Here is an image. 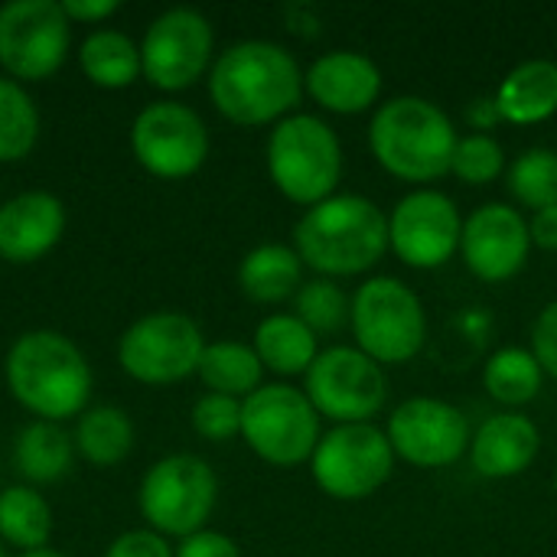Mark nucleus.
<instances>
[{
  "mask_svg": "<svg viewBox=\"0 0 557 557\" xmlns=\"http://www.w3.org/2000/svg\"><path fill=\"white\" fill-rule=\"evenodd\" d=\"M304 75L297 59L264 39H248L219 55L209 75L215 108L235 124H268L300 101Z\"/></svg>",
  "mask_w": 557,
  "mask_h": 557,
  "instance_id": "obj_1",
  "label": "nucleus"
},
{
  "mask_svg": "<svg viewBox=\"0 0 557 557\" xmlns=\"http://www.w3.org/2000/svg\"><path fill=\"white\" fill-rule=\"evenodd\" d=\"M297 255L323 274H362L388 248V219L366 196H330L294 228Z\"/></svg>",
  "mask_w": 557,
  "mask_h": 557,
  "instance_id": "obj_2",
  "label": "nucleus"
},
{
  "mask_svg": "<svg viewBox=\"0 0 557 557\" xmlns=\"http://www.w3.org/2000/svg\"><path fill=\"white\" fill-rule=\"evenodd\" d=\"M13 398L46 421L72 418L91 395V369L72 339L52 330L26 333L7 352Z\"/></svg>",
  "mask_w": 557,
  "mask_h": 557,
  "instance_id": "obj_3",
  "label": "nucleus"
},
{
  "mask_svg": "<svg viewBox=\"0 0 557 557\" xmlns=\"http://www.w3.org/2000/svg\"><path fill=\"white\" fill-rule=\"evenodd\" d=\"M369 140L388 173L408 183H428L450 173L460 137L441 104L418 95H401L375 111Z\"/></svg>",
  "mask_w": 557,
  "mask_h": 557,
  "instance_id": "obj_4",
  "label": "nucleus"
},
{
  "mask_svg": "<svg viewBox=\"0 0 557 557\" xmlns=\"http://www.w3.org/2000/svg\"><path fill=\"white\" fill-rule=\"evenodd\" d=\"M268 170L290 202L317 206L330 199L343 176L336 131L313 114L284 117L268 140Z\"/></svg>",
  "mask_w": 557,
  "mask_h": 557,
  "instance_id": "obj_5",
  "label": "nucleus"
},
{
  "mask_svg": "<svg viewBox=\"0 0 557 557\" xmlns=\"http://www.w3.org/2000/svg\"><path fill=\"white\" fill-rule=\"evenodd\" d=\"M352 333L359 349L379 366L408 362L428 336L424 307L398 277H372L352 297Z\"/></svg>",
  "mask_w": 557,
  "mask_h": 557,
  "instance_id": "obj_6",
  "label": "nucleus"
},
{
  "mask_svg": "<svg viewBox=\"0 0 557 557\" xmlns=\"http://www.w3.org/2000/svg\"><path fill=\"white\" fill-rule=\"evenodd\" d=\"M242 434L261 460L297 467L310 460L320 444V414L304 392L261 385L242 401Z\"/></svg>",
  "mask_w": 557,
  "mask_h": 557,
  "instance_id": "obj_7",
  "label": "nucleus"
},
{
  "mask_svg": "<svg viewBox=\"0 0 557 557\" xmlns=\"http://www.w3.org/2000/svg\"><path fill=\"white\" fill-rule=\"evenodd\" d=\"M219 483L206 460L176 454L150 467L140 483V512L163 535H196L215 509Z\"/></svg>",
  "mask_w": 557,
  "mask_h": 557,
  "instance_id": "obj_8",
  "label": "nucleus"
},
{
  "mask_svg": "<svg viewBox=\"0 0 557 557\" xmlns=\"http://www.w3.org/2000/svg\"><path fill=\"white\" fill-rule=\"evenodd\" d=\"M310 467L326 496L366 499L388 483L395 470V450L388 434L372 424H339L320 437Z\"/></svg>",
  "mask_w": 557,
  "mask_h": 557,
  "instance_id": "obj_9",
  "label": "nucleus"
},
{
  "mask_svg": "<svg viewBox=\"0 0 557 557\" xmlns=\"http://www.w3.org/2000/svg\"><path fill=\"white\" fill-rule=\"evenodd\" d=\"M307 398L323 418L339 424H369L388 398V382L382 366L362 349L333 346L307 369Z\"/></svg>",
  "mask_w": 557,
  "mask_h": 557,
  "instance_id": "obj_10",
  "label": "nucleus"
},
{
  "mask_svg": "<svg viewBox=\"0 0 557 557\" xmlns=\"http://www.w3.org/2000/svg\"><path fill=\"white\" fill-rule=\"evenodd\" d=\"M69 52V16L52 0H10L0 7V65L26 82L49 78Z\"/></svg>",
  "mask_w": 557,
  "mask_h": 557,
  "instance_id": "obj_11",
  "label": "nucleus"
},
{
  "mask_svg": "<svg viewBox=\"0 0 557 557\" xmlns=\"http://www.w3.org/2000/svg\"><path fill=\"white\" fill-rule=\"evenodd\" d=\"M202 333L183 313H150L137 320L124 336L117 359L127 375L147 385H170L199 372Z\"/></svg>",
  "mask_w": 557,
  "mask_h": 557,
  "instance_id": "obj_12",
  "label": "nucleus"
},
{
  "mask_svg": "<svg viewBox=\"0 0 557 557\" xmlns=\"http://www.w3.org/2000/svg\"><path fill=\"white\" fill-rule=\"evenodd\" d=\"M131 144L140 166L163 180L196 173L209 153V134L202 117L180 101H157L144 108L134 121Z\"/></svg>",
  "mask_w": 557,
  "mask_h": 557,
  "instance_id": "obj_13",
  "label": "nucleus"
},
{
  "mask_svg": "<svg viewBox=\"0 0 557 557\" xmlns=\"http://www.w3.org/2000/svg\"><path fill=\"white\" fill-rule=\"evenodd\" d=\"M212 26L199 10L173 7L160 13L140 46V72L163 91L189 88L209 65Z\"/></svg>",
  "mask_w": 557,
  "mask_h": 557,
  "instance_id": "obj_14",
  "label": "nucleus"
},
{
  "mask_svg": "<svg viewBox=\"0 0 557 557\" xmlns=\"http://www.w3.org/2000/svg\"><path fill=\"white\" fill-rule=\"evenodd\" d=\"M463 222L450 196L418 189L405 196L388 219V245L411 268H441L460 248Z\"/></svg>",
  "mask_w": 557,
  "mask_h": 557,
  "instance_id": "obj_15",
  "label": "nucleus"
},
{
  "mask_svg": "<svg viewBox=\"0 0 557 557\" xmlns=\"http://www.w3.org/2000/svg\"><path fill=\"white\" fill-rule=\"evenodd\" d=\"M388 444L395 457L414 467H450L470 447V424L441 398H411L395 408L388 421Z\"/></svg>",
  "mask_w": 557,
  "mask_h": 557,
  "instance_id": "obj_16",
  "label": "nucleus"
},
{
  "mask_svg": "<svg viewBox=\"0 0 557 557\" xmlns=\"http://www.w3.org/2000/svg\"><path fill=\"white\" fill-rule=\"evenodd\" d=\"M460 248H463L467 268L476 277L509 281L529 261L532 232H529V222L506 202H486L463 222Z\"/></svg>",
  "mask_w": 557,
  "mask_h": 557,
  "instance_id": "obj_17",
  "label": "nucleus"
},
{
  "mask_svg": "<svg viewBox=\"0 0 557 557\" xmlns=\"http://www.w3.org/2000/svg\"><path fill=\"white\" fill-rule=\"evenodd\" d=\"M65 228L62 202L49 193H23L0 206V258L29 264L42 258Z\"/></svg>",
  "mask_w": 557,
  "mask_h": 557,
  "instance_id": "obj_18",
  "label": "nucleus"
},
{
  "mask_svg": "<svg viewBox=\"0 0 557 557\" xmlns=\"http://www.w3.org/2000/svg\"><path fill=\"white\" fill-rule=\"evenodd\" d=\"M307 88L323 108L339 111V114H359L379 98L382 72L369 55L336 49V52L320 55L310 65Z\"/></svg>",
  "mask_w": 557,
  "mask_h": 557,
  "instance_id": "obj_19",
  "label": "nucleus"
},
{
  "mask_svg": "<svg viewBox=\"0 0 557 557\" xmlns=\"http://www.w3.org/2000/svg\"><path fill=\"white\" fill-rule=\"evenodd\" d=\"M539 444H542V437H539V428L532 424V418L516 414V411L493 414L480 424L476 437L470 441L473 467L490 480L519 476L539 457Z\"/></svg>",
  "mask_w": 557,
  "mask_h": 557,
  "instance_id": "obj_20",
  "label": "nucleus"
},
{
  "mask_svg": "<svg viewBox=\"0 0 557 557\" xmlns=\"http://www.w3.org/2000/svg\"><path fill=\"white\" fill-rule=\"evenodd\" d=\"M503 121L539 124L557 111V62L529 59L516 65L496 91Z\"/></svg>",
  "mask_w": 557,
  "mask_h": 557,
  "instance_id": "obj_21",
  "label": "nucleus"
},
{
  "mask_svg": "<svg viewBox=\"0 0 557 557\" xmlns=\"http://www.w3.org/2000/svg\"><path fill=\"white\" fill-rule=\"evenodd\" d=\"M304 261L287 245H261L245 255L238 268L242 290L258 304H277L300 287Z\"/></svg>",
  "mask_w": 557,
  "mask_h": 557,
  "instance_id": "obj_22",
  "label": "nucleus"
},
{
  "mask_svg": "<svg viewBox=\"0 0 557 557\" xmlns=\"http://www.w3.org/2000/svg\"><path fill=\"white\" fill-rule=\"evenodd\" d=\"M255 352H258L261 366H268L281 375L307 372L313 366V359L320 356L317 352V333L287 313H277V317H268L258 323Z\"/></svg>",
  "mask_w": 557,
  "mask_h": 557,
  "instance_id": "obj_23",
  "label": "nucleus"
},
{
  "mask_svg": "<svg viewBox=\"0 0 557 557\" xmlns=\"http://www.w3.org/2000/svg\"><path fill=\"white\" fill-rule=\"evenodd\" d=\"M13 457L29 483H55L72 467V437L55 421H36L20 431Z\"/></svg>",
  "mask_w": 557,
  "mask_h": 557,
  "instance_id": "obj_24",
  "label": "nucleus"
},
{
  "mask_svg": "<svg viewBox=\"0 0 557 557\" xmlns=\"http://www.w3.org/2000/svg\"><path fill=\"white\" fill-rule=\"evenodd\" d=\"M261 359L255 349L242 346V343H212L202 349V359H199V375L202 382L215 392V395H228V398H238V395H251L261 388Z\"/></svg>",
  "mask_w": 557,
  "mask_h": 557,
  "instance_id": "obj_25",
  "label": "nucleus"
},
{
  "mask_svg": "<svg viewBox=\"0 0 557 557\" xmlns=\"http://www.w3.org/2000/svg\"><path fill=\"white\" fill-rule=\"evenodd\" d=\"M75 447L95 467L121 463L131 454V447H134L131 418L121 408H111V405L85 411L78 418V428H75Z\"/></svg>",
  "mask_w": 557,
  "mask_h": 557,
  "instance_id": "obj_26",
  "label": "nucleus"
},
{
  "mask_svg": "<svg viewBox=\"0 0 557 557\" xmlns=\"http://www.w3.org/2000/svg\"><path fill=\"white\" fill-rule=\"evenodd\" d=\"M82 69L101 88H124L140 72V49L117 29H98L82 42Z\"/></svg>",
  "mask_w": 557,
  "mask_h": 557,
  "instance_id": "obj_27",
  "label": "nucleus"
},
{
  "mask_svg": "<svg viewBox=\"0 0 557 557\" xmlns=\"http://www.w3.org/2000/svg\"><path fill=\"white\" fill-rule=\"evenodd\" d=\"M49 532H52V512H49V503L36 490L10 486L0 493V539L3 542L36 552L49 542Z\"/></svg>",
  "mask_w": 557,
  "mask_h": 557,
  "instance_id": "obj_28",
  "label": "nucleus"
},
{
  "mask_svg": "<svg viewBox=\"0 0 557 557\" xmlns=\"http://www.w3.org/2000/svg\"><path fill=\"white\" fill-rule=\"evenodd\" d=\"M542 379H545V369L539 366L535 352L519 349V346L499 349L486 362V372H483L486 392L496 401H503V405H525V401H532L542 392Z\"/></svg>",
  "mask_w": 557,
  "mask_h": 557,
  "instance_id": "obj_29",
  "label": "nucleus"
},
{
  "mask_svg": "<svg viewBox=\"0 0 557 557\" xmlns=\"http://www.w3.org/2000/svg\"><path fill=\"white\" fill-rule=\"evenodd\" d=\"M39 134L33 98L10 78H0V163L23 160Z\"/></svg>",
  "mask_w": 557,
  "mask_h": 557,
  "instance_id": "obj_30",
  "label": "nucleus"
},
{
  "mask_svg": "<svg viewBox=\"0 0 557 557\" xmlns=\"http://www.w3.org/2000/svg\"><path fill=\"white\" fill-rule=\"evenodd\" d=\"M509 189L529 209L557 206V153L548 147H532L509 166Z\"/></svg>",
  "mask_w": 557,
  "mask_h": 557,
  "instance_id": "obj_31",
  "label": "nucleus"
},
{
  "mask_svg": "<svg viewBox=\"0 0 557 557\" xmlns=\"http://www.w3.org/2000/svg\"><path fill=\"white\" fill-rule=\"evenodd\" d=\"M297 320L307 323L313 333H336L352 320L349 297L333 281H310L297 290Z\"/></svg>",
  "mask_w": 557,
  "mask_h": 557,
  "instance_id": "obj_32",
  "label": "nucleus"
},
{
  "mask_svg": "<svg viewBox=\"0 0 557 557\" xmlns=\"http://www.w3.org/2000/svg\"><path fill=\"white\" fill-rule=\"evenodd\" d=\"M463 183L470 186H483L493 183L503 170H506V153L499 147L496 137L490 134H470L457 140L454 150V166H450Z\"/></svg>",
  "mask_w": 557,
  "mask_h": 557,
  "instance_id": "obj_33",
  "label": "nucleus"
},
{
  "mask_svg": "<svg viewBox=\"0 0 557 557\" xmlns=\"http://www.w3.org/2000/svg\"><path fill=\"white\" fill-rule=\"evenodd\" d=\"M193 428L206 441H228L242 431V401L228 395H206L193 408Z\"/></svg>",
  "mask_w": 557,
  "mask_h": 557,
  "instance_id": "obj_34",
  "label": "nucleus"
},
{
  "mask_svg": "<svg viewBox=\"0 0 557 557\" xmlns=\"http://www.w3.org/2000/svg\"><path fill=\"white\" fill-rule=\"evenodd\" d=\"M532 349L539 366L557 379V300H552L539 320H535V333H532Z\"/></svg>",
  "mask_w": 557,
  "mask_h": 557,
  "instance_id": "obj_35",
  "label": "nucleus"
},
{
  "mask_svg": "<svg viewBox=\"0 0 557 557\" xmlns=\"http://www.w3.org/2000/svg\"><path fill=\"white\" fill-rule=\"evenodd\" d=\"M104 557H173L170 545L153 532H127L121 535Z\"/></svg>",
  "mask_w": 557,
  "mask_h": 557,
  "instance_id": "obj_36",
  "label": "nucleus"
},
{
  "mask_svg": "<svg viewBox=\"0 0 557 557\" xmlns=\"http://www.w3.org/2000/svg\"><path fill=\"white\" fill-rule=\"evenodd\" d=\"M176 557H242L238 545L228 535L219 532H196L189 539H183Z\"/></svg>",
  "mask_w": 557,
  "mask_h": 557,
  "instance_id": "obj_37",
  "label": "nucleus"
},
{
  "mask_svg": "<svg viewBox=\"0 0 557 557\" xmlns=\"http://www.w3.org/2000/svg\"><path fill=\"white\" fill-rule=\"evenodd\" d=\"M117 10V0H65L62 3V13L69 20H82V23H95V20H104Z\"/></svg>",
  "mask_w": 557,
  "mask_h": 557,
  "instance_id": "obj_38",
  "label": "nucleus"
},
{
  "mask_svg": "<svg viewBox=\"0 0 557 557\" xmlns=\"http://www.w3.org/2000/svg\"><path fill=\"white\" fill-rule=\"evenodd\" d=\"M529 232H532V242L535 245H542L548 251H557V206L539 209L535 219H532V225H529Z\"/></svg>",
  "mask_w": 557,
  "mask_h": 557,
  "instance_id": "obj_39",
  "label": "nucleus"
},
{
  "mask_svg": "<svg viewBox=\"0 0 557 557\" xmlns=\"http://www.w3.org/2000/svg\"><path fill=\"white\" fill-rule=\"evenodd\" d=\"M467 117H470V124H473V127H480V131H490L493 124H499V121H503L496 98L473 101V104H470V111H467Z\"/></svg>",
  "mask_w": 557,
  "mask_h": 557,
  "instance_id": "obj_40",
  "label": "nucleus"
},
{
  "mask_svg": "<svg viewBox=\"0 0 557 557\" xmlns=\"http://www.w3.org/2000/svg\"><path fill=\"white\" fill-rule=\"evenodd\" d=\"M20 557H65V555H59V552H52V548H36V552H23Z\"/></svg>",
  "mask_w": 557,
  "mask_h": 557,
  "instance_id": "obj_41",
  "label": "nucleus"
},
{
  "mask_svg": "<svg viewBox=\"0 0 557 557\" xmlns=\"http://www.w3.org/2000/svg\"><path fill=\"white\" fill-rule=\"evenodd\" d=\"M0 557H7V555H3V548H0Z\"/></svg>",
  "mask_w": 557,
  "mask_h": 557,
  "instance_id": "obj_42",
  "label": "nucleus"
}]
</instances>
